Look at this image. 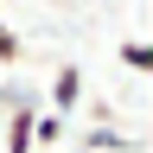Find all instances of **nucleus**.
<instances>
[{
	"instance_id": "f257e3e1",
	"label": "nucleus",
	"mask_w": 153,
	"mask_h": 153,
	"mask_svg": "<svg viewBox=\"0 0 153 153\" xmlns=\"http://www.w3.org/2000/svg\"><path fill=\"white\" fill-rule=\"evenodd\" d=\"M76 102H83V70H76V64H57V76H51V102H45V108L70 121Z\"/></svg>"
},
{
	"instance_id": "f03ea898",
	"label": "nucleus",
	"mask_w": 153,
	"mask_h": 153,
	"mask_svg": "<svg viewBox=\"0 0 153 153\" xmlns=\"http://www.w3.org/2000/svg\"><path fill=\"white\" fill-rule=\"evenodd\" d=\"M76 140H83L89 153H140L147 147L140 134H121V128H89V134H76Z\"/></svg>"
},
{
	"instance_id": "7ed1b4c3",
	"label": "nucleus",
	"mask_w": 153,
	"mask_h": 153,
	"mask_svg": "<svg viewBox=\"0 0 153 153\" xmlns=\"http://www.w3.org/2000/svg\"><path fill=\"white\" fill-rule=\"evenodd\" d=\"M32 115H38V102H32V96L7 115V153H32Z\"/></svg>"
},
{
	"instance_id": "20e7f679",
	"label": "nucleus",
	"mask_w": 153,
	"mask_h": 153,
	"mask_svg": "<svg viewBox=\"0 0 153 153\" xmlns=\"http://www.w3.org/2000/svg\"><path fill=\"white\" fill-rule=\"evenodd\" d=\"M64 134H70L64 115H51V108H38V115H32V147H57Z\"/></svg>"
},
{
	"instance_id": "39448f33",
	"label": "nucleus",
	"mask_w": 153,
	"mask_h": 153,
	"mask_svg": "<svg viewBox=\"0 0 153 153\" xmlns=\"http://www.w3.org/2000/svg\"><path fill=\"white\" fill-rule=\"evenodd\" d=\"M121 64H128L134 76H147V70H153V45H147V38H128V45H121Z\"/></svg>"
},
{
	"instance_id": "423d86ee",
	"label": "nucleus",
	"mask_w": 153,
	"mask_h": 153,
	"mask_svg": "<svg viewBox=\"0 0 153 153\" xmlns=\"http://www.w3.org/2000/svg\"><path fill=\"white\" fill-rule=\"evenodd\" d=\"M19 57H26V45H19V32L0 19V70H7V64H19Z\"/></svg>"
}]
</instances>
